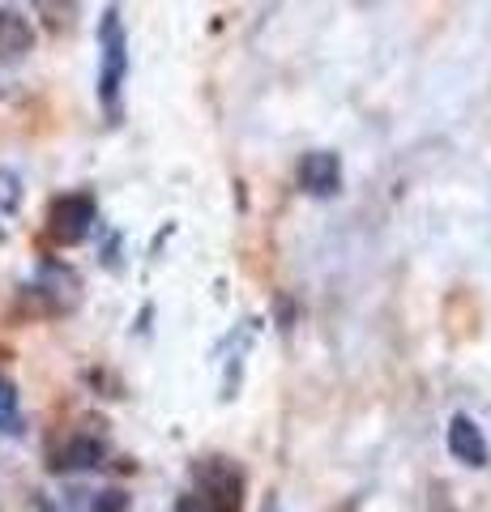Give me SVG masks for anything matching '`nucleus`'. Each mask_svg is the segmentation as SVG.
<instances>
[{
    "instance_id": "obj_4",
    "label": "nucleus",
    "mask_w": 491,
    "mask_h": 512,
    "mask_svg": "<svg viewBox=\"0 0 491 512\" xmlns=\"http://www.w3.org/2000/svg\"><path fill=\"white\" fill-rule=\"evenodd\" d=\"M107 461V436L103 423H86L82 431H73L52 453V470H99Z\"/></svg>"
},
{
    "instance_id": "obj_7",
    "label": "nucleus",
    "mask_w": 491,
    "mask_h": 512,
    "mask_svg": "<svg viewBox=\"0 0 491 512\" xmlns=\"http://www.w3.org/2000/svg\"><path fill=\"white\" fill-rule=\"evenodd\" d=\"M35 47V26L18 9H0V60H22Z\"/></svg>"
},
{
    "instance_id": "obj_10",
    "label": "nucleus",
    "mask_w": 491,
    "mask_h": 512,
    "mask_svg": "<svg viewBox=\"0 0 491 512\" xmlns=\"http://www.w3.org/2000/svg\"><path fill=\"white\" fill-rule=\"evenodd\" d=\"M90 512H129V495H124L120 487L94 491V495H90Z\"/></svg>"
},
{
    "instance_id": "obj_3",
    "label": "nucleus",
    "mask_w": 491,
    "mask_h": 512,
    "mask_svg": "<svg viewBox=\"0 0 491 512\" xmlns=\"http://www.w3.org/2000/svg\"><path fill=\"white\" fill-rule=\"evenodd\" d=\"M94 197L90 192H65L47 205V235L56 239L60 248H73L94 231Z\"/></svg>"
},
{
    "instance_id": "obj_9",
    "label": "nucleus",
    "mask_w": 491,
    "mask_h": 512,
    "mask_svg": "<svg viewBox=\"0 0 491 512\" xmlns=\"http://www.w3.org/2000/svg\"><path fill=\"white\" fill-rule=\"evenodd\" d=\"M18 205H22V180H18V171L0 167V214H13Z\"/></svg>"
},
{
    "instance_id": "obj_2",
    "label": "nucleus",
    "mask_w": 491,
    "mask_h": 512,
    "mask_svg": "<svg viewBox=\"0 0 491 512\" xmlns=\"http://www.w3.org/2000/svg\"><path fill=\"white\" fill-rule=\"evenodd\" d=\"M193 495L205 504V512H240V500H244V478L240 470L231 466L223 457H210L197 466V487Z\"/></svg>"
},
{
    "instance_id": "obj_5",
    "label": "nucleus",
    "mask_w": 491,
    "mask_h": 512,
    "mask_svg": "<svg viewBox=\"0 0 491 512\" xmlns=\"http://www.w3.org/2000/svg\"><path fill=\"white\" fill-rule=\"evenodd\" d=\"M299 188L312 197H334L342 188V158L334 150H308L299 158Z\"/></svg>"
},
{
    "instance_id": "obj_6",
    "label": "nucleus",
    "mask_w": 491,
    "mask_h": 512,
    "mask_svg": "<svg viewBox=\"0 0 491 512\" xmlns=\"http://www.w3.org/2000/svg\"><path fill=\"white\" fill-rule=\"evenodd\" d=\"M449 453L462 461V466H470V470H483L491 461V444H487L483 427L474 423L470 414H453V423H449Z\"/></svg>"
},
{
    "instance_id": "obj_11",
    "label": "nucleus",
    "mask_w": 491,
    "mask_h": 512,
    "mask_svg": "<svg viewBox=\"0 0 491 512\" xmlns=\"http://www.w3.org/2000/svg\"><path fill=\"white\" fill-rule=\"evenodd\" d=\"M265 512H282V508L278 504H265Z\"/></svg>"
},
{
    "instance_id": "obj_12",
    "label": "nucleus",
    "mask_w": 491,
    "mask_h": 512,
    "mask_svg": "<svg viewBox=\"0 0 491 512\" xmlns=\"http://www.w3.org/2000/svg\"><path fill=\"white\" fill-rule=\"evenodd\" d=\"M5 239H9V231H5V227H0V244H5Z\"/></svg>"
},
{
    "instance_id": "obj_8",
    "label": "nucleus",
    "mask_w": 491,
    "mask_h": 512,
    "mask_svg": "<svg viewBox=\"0 0 491 512\" xmlns=\"http://www.w3.org/2000/svg\"><path fill=\"white\" fill-rule=\"evenodd\" d=\"M0 431H22V406H18V384L0 376Z\"/></svg>"
},
{
    "instance_id": "obj_1",
    "label": "nucleus",
    "mask_w": 491,
    "mask_h": 512,
    "mask_svg": "<svg viewBox=\"0 0 491 512\" xmlns=\"http://www.w3.org/2000/svg\"><path fill=\"white\" fill-rule=\"evenodd\" d=\"M99 103L107 120H120V94L129 77V39H124L120 9H103L99 22Z\"/></svg>"
}]
</instances>
